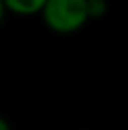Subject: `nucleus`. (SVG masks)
Wrapping results in <instances>:
<instances>
[{"instance_id":"nucleus-1","label":"nucleus","mask_w":128,"mask_h":130,"mask_svg":"<svg viewBox=\"0 0 128 130\" xmlns=\"http://www.w3.org/2000/svg\"><path fill=\"white\" fill-rule=\"evenodd\" d=\"M42 19L53 32L72 34L89 21L87 0H47Z\"/></svg>"},{"instance_id":"nucleus-2","label":"nucleus","mask_w":128,"mask_h":130,"mask_svg":"<svg viewBox=\"0 0 128 130\" xmlns=\"http://www.w3.org/2000/svg\"><path fill=\"white\" fill-rule=\"evenodd\" d=\"M45 2L47 0H2L6 11L17 13V15H25V17L42 13Z\"/></svg>"},{"instance_id":"nucleus-3","label":"nucleus","mask_w":128,"mask_h":130,"mask_svg":"<svg viewBox=\"0 0 128 130\" xmlns=\"http://www.w3.org/2000/svg\"><path fill=\"white\" fill-rule=\"evenodd\" d=\"M107 13V0H87V15L89 19H100Z\"/></svg>"},{"instance_id":"nucleus-4","label":"nucleus","mask_w":128,"mask_h":130,"mask_svg":"<svg viewBox=\"0 0 128 130\" xmlns=\"http://www.w3.org/2000/svg\"><path fill=\"white\" fill-rule=\"evenodd\" d=\"M0 130H11V126H10V123H8L6 119L0 115Z\"/></svg>"},{"instance_id":"nucleus-5","label":"nucleus","mask_w":128,"mask_h":130,"mask_svg":"<svg viewBox=\"0 0 128 130\" xmlns=\"http://www.w3.org/2000/svg\"><path fill=\"white\" fill-rule=\"evenodd\" d=\"M4 13H6V8H4L2 0H0V23H2V19H4Z\"/></svg>"}]
</instances>
